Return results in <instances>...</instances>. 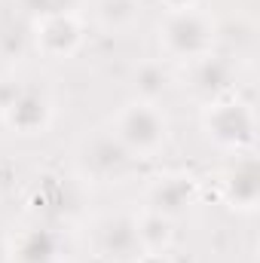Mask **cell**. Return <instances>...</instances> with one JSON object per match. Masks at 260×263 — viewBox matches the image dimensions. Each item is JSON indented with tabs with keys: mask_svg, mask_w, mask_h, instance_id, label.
<instances>
[{
	"mask_svg": "<svg viewBox=\"0 0 260 263\" xmlns=\"http://www.w3.org/2000/svg\"><path fill=\"white\" fill-rule=\"evenodd\" d=\"M138 86H141L144 95H156V92L165 89V73L159 67H144L141 77H138Z\"/></svg>",
	"mask_w": 260,
	"mask_h": 263,
	"instance_id": "obj_9",
	"label": "cell"
},
{
	"mask_svg": "<svg viewBox=\"0 0 260 263\" xmlns=\"http://www.w3.org/2000/svg\"><path fill=\"white\" fill-rule=\"evenodd\" d=\"M165 138V123L159 120L156 110L135 104L123 114L120 120V141L132 150H153L159 141Z\"/></svg>",
	"mask_w": 260,
	"mask_h": 263,
	"instance_id": "obj_2",
	"label": "cell"
},
{
	"mask_svg": "<svg viewBox=\"0 0 260 263\" xmlns=\"http://www.w3.org/2000/svg\"><path fill=\"white\" fill-rule=\"evenodd\" d=\"M6 110H9V123L12 126H18L22 132H31V129H37V126H43L46 101L40 95H34V92H22V95H15L6 104Z\"/></svg>",
	"mask_w": 260,
	"mask_h": 263,
	"instance_id": "obj_5",
	"label": "cell"
},
{
	"mask_svg": "<svg viewBox=\"0 0 260 263\" xmlns=\"http://www.w3.org/2000/svg\"><path fill=\"white\" fill-rule=\"evenodd\" d=\"M52 257V239L46 233H31L22 239V248H18V260L22 263H46Z\"/></svg>",
	"mask_w": 260,
	"mask_h": 263,
	"instance_id": "obj_7",
	"label": "cell"
},
{
	"mask_svg": "<svg viewBox=\"0 0 260 263\" xmlns=\"http://www.w3.org/2000/svg\"><path fill=\"white\" fill-rule=\"evenodd\" d=\"M156 199H159V208H165V211H169V208H181V205L187 202V190H184V184L175 181V184L159 187V196Z\"/></svg>",
	"mask_w": 260,
	"mask_h": 263,
	"instance_id": "obj_8",
	"label": "cell"
},
{
	"mask_svg": "<svg viewBox=\"0 0 260 263\" xmlns=\"http://www.w3.org/2000/svg\"><path fill=\"white\" fill-rule=\"evenodd\" d=\"M208 129L224 144H245L254 135V123L242 104H224L208 117Z\"/></svg>",
	"mask_w": 260,
	"mask_h": 263,
	"instance_id": "obj_3",
	"label": "cell"
},
{
	"mask_svg": "<svg viewBox=\"0 0 260 263\" xmlns=\"http://www.w3.org/2000/svg\"><path fill=\"white\" fill-rule=\"evenodd\" d=\"M37 40L52 55H62V52H70V46L80 40V28L73 25L70 15H49L43 22V34H37Z\"/></svg>",
	"mask_w": 260,
	"mask_h": 263,
	"instance_id": "obj_4",
	"label": "cell"
},
{
	"mask_svg": "<svg viewBox=\"0 0 260 263\" xmlns=\"http://www.w3.org/2000/svg\"><path fill=\"white\" fill-rule=\"evenodd\" d=\"M25 6L49 18V15H65L67 9L73 6V0H25Z\"/></svg>",
	"mask_w": 260,
	"mask_h": 263,
	"instance_id": "obj_10",
	"label": "cell"
},
{
	"mask_svg": "<svg viewBox=\"0 0 260 263\" xmlns=\"http://www.w3.org/2000/svg\"><path fill=\"white\" fill-rule=\"evenodd\" d=\"M86 162H89L95 172L107 175V172H114L117 165H123V162H126V147L114 144L110 138H101V141H95V144L89 147V153H86Z\"/></svg>",
	"mask_w": 260,
	"mask_h": 263,
	"instance_id": "obj_6",
	"label": "cell"
},
{
	"mask_svg": "<svg viewBox=\"0 0 260 263\" xmlns=\"http://www.w3.org/2000/svg\"><path fill=\"white\" fill-rule=\"evenodd\" d=\"M165 43L178 55H199L211 43V31L202 22V15H196L193 9H181L165 25Z\"/></svg>",
	"mask_w": 260,
	"mask_h": 263,
	"instance_id": "obj_1",
	"label": "cell"
}]
</instances>
